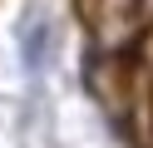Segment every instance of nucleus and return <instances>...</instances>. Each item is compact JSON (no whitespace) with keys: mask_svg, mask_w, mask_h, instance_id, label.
Returning a JSON list of instances; mask_svg holds the SVG:
<instances>
[{"mask_svg":"<svg viewBox=\"0 0 153 148\" xmlns=\"http://www.w3.org/2000/svg\"><path fill=\"white\" fill-rule=\"evenodd\" d=\"M89 20L99 30V39L114 45H138V35L153 25V0H94Z\"/></svg>","mask_w":153,"mask_h":148,"instance_id":"nucleus-1","label":"nucleus"}]
</instances>
